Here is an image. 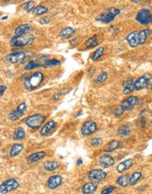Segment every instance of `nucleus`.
I'll return each mask as SVG.
<instances>
[{"instance_id": "nucleus-1", "label": "nucleus", "mask_w": 152, "mask_h": 194, "mask_svg": "<svg viewBox=\"0 0 152 194\" xmlns=\"http://www.w3.org/2000/svg\"><path fill=\"white\" fill-rule=\"evenodd\" d=\"M151 29H144L141 30V31H132L127 35L126 40L131 47H135L137 46L145 43L148 38L151 36Z\"/></svg>"}, {"instance_id": "nucleus-2", "label": "nucleus", "mask_w": 152, "mask_h": 194, "mask_svg": "<svg viewBox=\"0 0 152 194\" xmlns=\"http://www.w3.org/2000/svg\"><path fill=\"white\" fill-rule=\"evenodd\" d=\"M44 80V75L42 72H35L32 75L30 76L28 78L26 79L24 82V86L27 90H34L39 86L41 85Z\"/></svg>"}, {"instance_id": "nucleus-3", "label": "nucleus", "mask_w": 152, "mask_h": 194, "mask_svg": "<svg viewBox=\"0 0 152 194\" xmlns=\"http://www.w3.org/2000/svg\"><path fill=\"white\" fill-rule=\"evenodd\" d=\"M34 40H35V37L34 35L27 33V34L15 36L12 38L10 40V45L12 47H25V46H29L34 43Z\"/></svg>"}, {"instance_id": "nucleus-4", "label": "nucleus", "mask_w": 152, "mask_h": 194, "mask_svg": "<svg viewBox=\"0 0 152 194\" xmlns=\"http://www.w3.org/2000/svg\"><path fill=\"white\" fill-rule=\"evenodd\" d=\"M138 101V97L135 96H129L125 100H124L120 104V106L115 110V116L116 117H120L125 111L131 110L135 106Z\"/></svg>"}, {"instance_id": "nucleus-5", "label": "nucleus", "mask_w": 152, "mask_h": 194, "mask_svg": "<svg viewBox=\"0 0 152 194\" xmlns=\"http://www.w3.org/2000/svg\"><path fill=\"white\" fill-rule=\"evenodd\" d=\"M45 120H46V116L41 113H36L28 116L25 119L24 122L28 128L32 129H37L43 125Z\"/></svg>"}, {"instance_id": "nucleus-6", "label": "nucleus", "mask_w": 152, "mask_h": 194, "mask_svg": "<svg viewBox=\"0 0 152 194\" xmlns=\"http://www.w3.org/2000/svg\"><path fill=\"white\" fill-rule=\"evenodd\" d=\"M120 13V10L118 9V8H110L106 10V12H103L98 17H97L96 20L100 21V22L104 23V24H108V23L114 20L115 17L117 16Z\"/></svg>"}, {"instance_id": "nucleus-7", "label": "nucleus", "mask_w": 152, "mask_h": 194, "mask_svg": "<svg viewBox=\"0 0 152 194\" xmlns=\"http://www.w3.org/2000/svg\"><path fill=\"white\" fill-rule=\"evenodd\" d=\"M29 56L26 55L25 53L18 51L8 54L6 56V61L11 63H26L29 59Z\"/></svg>"}, {"instance_id": "nucleus-8", "label": "nucleus", "mask_w": 152, "mask_h": 194, "mask_svg": "<svg viewBox=\"0 0 152 194\" xmlns=\"http://www.w3.org/2000/svg\"><path fill=\"white\" fill-rule=\"evenodd\" d=\"M19 186V183L15 179H8L0 185V193H8L13 190H17Z\"/></svg>"}, {"instance_id": "nucleus-9", "label": "nucleus", "mask_w": 152, "mask_h": 194, "mask_svg": "<svg viewBox=\"0 0 152 194\" xmlns=\"http://www.w3.org/2000/svg\"><path fill=\"white\" fill-rule=\"evenodd\" d=\"M135 19L142 25L149 24L151 22V11L148 8H142L138 12Z\"/></svg>"}, {"instance_id": "nucleus-10", "label": "nucleus", "mask_w": 152, "mask_h": 194, "mask_svg": "<svg viewBox=\"0 0 152 194\" xmlns=\"http://www.w3.org/2000/svg\"><path fill=\"white\" fill-rule=\"evenodd\" d=\"M151 82V75L150 73H146V74L141 76L139 77L135 82H134V88L135 90H140V89H144L146 86H151V84H149V83Z\"/></svg>"}, {"instance_id": "nucleus-11", "label": "nucleus", "mask_w": 152, "mask_h": 194, "mask_svg": "<svg viewBox=\"0 0 152 194\" xmlns=\"http://www.w3.org/2000/svg\"><path fill=\"white\" fill-rule=\"evenodd\" d=\"M107 177V174L101 169H94L88 174V178L91 181L98 183L102 182Z\"/></svg>"}, {"instance_id": "nucleus-12", "label": "nucleus", "mask_w": 152, "mask_h": 194, "mask_svg": "<svg viewBox=\"0 0 152 194\" xmlns=\"http://www.w3.org/2000/svg\"><path fill=\"white\" fill-rule=\"evenodd\" d=\"M27 110V104L25 103H22L19 104L16 109L13 110L8 115V119L11 121H17L22 117Z\"/></svg>"}, {"instance_id": "nucleus-13", "label": "nucleus", "mask_w": 152, "mask_h": 194, "mask_svg": "<svg viewBox=\"0 0 152 194\" xmlns=\"http://www.w3.org/2000/svg\"><path fill=\"white\" fill-rule=\"evenodd\" d=\"M97 130V123L95 121H91V120H88V121H85L81 126V134L85 136H88V135H92Z\"/></svg>"}, {"instance_id": "nucleus-14", "label": "nucleus", "mask_w": 152, "mask_h": 194, "mask_svg": "<svg viewBox=\"0 0 152 194\" xmlns=\"http://www.w3.org/2000/svg\"><path fill=\"white\" fill-rule=\"evenodd\" d=\"M62 178L59 175H53L51 176L47 181V186H48L49 189L53 190L56 189L60 184L62 183Z\"/></svg>"}, {"instance_id": "nucleus-15", "label": "nucleus", "mask_w": 152, "mask_h": 194, "mask_svg": "<svg viewBox=\"0 0 152 194\" xmlns=\"http://www.w3.org/2000/svg\"><path fill=\"white\" fill-rule=\"evenodd\" d=\"M100 163L105 168L111 167L115 164V160L113 157L109 154H104L100 158Z\"/></svg>"}, {"instance_id": "nucleus-16", "label": "nucleus", "mask_w": 152, "mask_h": 194, "mask_svg": "<svg viewBox=\"0 0 152 194\" xmlns=\"http://www.w3.org/2000/svg\"><path fill=\"white\" fill-rule=\"evenodd\" d=\"M132 164H133V160L127 159L119 164L116 167V170L118 173L122 174V173H124L125 171H126L127 170H129V169L132 167Z\"/></svg>"}, {"instance_id": "nucleus-17", "label": "nucleus", "mask_w": 152, "mask_h": 194, "mask_svg": "<svg viewBox=\"0 0 152 194\" xmlns=\"http://www.w3.org/2000/svg\"><path fill=\"white\" fill-rule=\"evenodd\" d=\"M97 189V184L95 182H89L86 183L83 186H82L81 191L83 193L85 194H90V193H94V192H96Z\"/></svg>"}, {"instance_id": "nucleus-18", "label": "nucleus", "mask_w": 152, "mask_h": 194, "mask_svg": "<svg viewBox=\"0 0 152 194\" xmlns=\"http://www.w3.org/2000/svg\"><path fill=\"white\" fill-rule=\"evenodd\" d=\"M56 126V123L54 121H49L48 122L44 125V126L41 128V135L42 136H46V135L50 134L52 130L55 128Z\"/></svg>"}, {"instance_id": "nucleus-19", "label": "nucleus", "mask_w": 152, "mask_h": 194, "mask_svg": "<svg viewBox=\"0 0 152 194\" xmlns=\"http://www.w3.org/2000/svg\"><path fill=\"white\" fill-rule=\"evenodd\" d=\"M45 157H46V152H44V151H38V152L34 153V154H31L30 156L27 157V161L30 162V163L39 161V160H42Z\"/></svg>"}, {"instance_id": "nucleus-20", "label": "nucleus", "mask_w": 152, "mask_h": 194, "mask_svg": "<svg viewBox=\"0 0 152 194\" xmlns=\"http://www.w3.org/2000/svg\"><path fill=\"white\" fill-rule=\"evenodd\" d=\"M31 24H28V23L21 24V25H19L18 27L15 30V36L27 34V33L29 32L30 30H31Z\"/></svg>"}, {"instance_id": "nucleus-21", "label": "nucleus", "mask_w": 152, "mask_h": 194, "mask_svg": "<svg viewBox=\"0 0 152 194\" xmlns=\"http://www.w3.org/2000/svg\"><path fill=\"white\" fill-rule=\"evenodd\" d=\"M24 145L22 144H19V143H16V144H13L11 150H10V157L12 158H15V157L18 156V155L23 151Z\"/></svg>"}, {"instance_id": "nucleus-22", "label": "nucleus", "mask_w": 152, "mask_h": 194, "mask_svg": "<svg viewBox=\"0 0 152 194\" xmlns=\"http://www.w3.org/2000/svg\"><path fill=\"white\" fill-rule=\"evenodd\" d=\"M119 147H120V142L116 140H112L108 144H106L104 148V151L106 153L112 152V151L119 148Z\"/></svg>"}, {"instance_id": "nucleus-23", "label": "nucleus", "mask_w": 152, "mask_h": 194, "mask_svg": "<svg viewBox=\"0 0 152 194\" xmlns=\"http://www.w3.org/2000/svg\"><path fill=\"white\" fill-rule=\"evenodd\" d=\"M60 164L57 161H46L43 164V168L47 171H53L58 169Z\"/></svg>"}, {"instance_id": "nucleus-24", "label": "nucleus", "mask_w": 152, "mask_h": 194, "mask_svg": "<svg viewBox=\"0 0 152 194\" xmlns=\"http://www.w3.org/2000/svg\"><path fill=\"white\" fill-rule=\"evenodd\" d=\"M142 174L140 171H135L131 175V177H129V184L131 186H134L137 183L138 181L141 179Z\"/></svg>"}, {"instance_id": "nucleus-25", "label": "nucleus", "mask_w": 152, "mask_h": 194, "mask_svg": "<svg viewBox=\"0 0 152 194\" xmlns=\"http://www.w3.org/2000/svg\"><path fill=\"white\" fill-rule=\"evenodd\" d=\"M135 90L134 88V80H128L125 82V85H124V89H123V94L124 95H128L129 93H132Z\"/></svg>"}, {"instance_id": "nucleus-26", "label": "nucleus", "mask_w": 152, "mask_h": 194, "mask_svg": "<svg viewBox=\"0 0 152 194\" xmlns=\"http://www.w3.org/2000/svg\"><path fill=\"white\" fill-rule=\"evenodd\" d=\"M25 137V131L22 127H19L14 132V140H22Z\"/></svg>"}, {"instance_id": "nucleus-27", "label": "nucleus", "mask_w": 152, "mask_h": 194, "mask_svg": "<svg viewBox=\"0 0 152 194\" xmlns=\"http://www.w3.org/2000/svg\"><path fill=\"white\" fill-rule=\"evenodd\" d=\"M129 174H125V175L121 176L117 179L116 183L117 184L120 185L122 187H126L129 184Z\"/></svg>"}, {"instance_id": "nucleus-28", "label": "nucleus", "mask_w": 152, "mask_h": 194, "mask_svg": "<svg viewBox=\"0 0 152 194\" xmlns=\"http://www.w3.org/2000/svg\"><path fill=\"white\" fill-rule=\"evenodd\" d=\"M75 33V30L72 29V28L70 27H67L66 29H62L61 31L60 34H59V37L62 38H68L69 37H71V35Z\"/></svg>"}, {"instance_id": "nucleus-29", "label": "nucleus", "mask_w": 152, "mask_h": 194, "mask_svg": "<svg viewBox=\"0 0 152 194\" xmlns=\"http://www.w3.org/2000/svg\"><path fill=\"white\" fill-rule=\"evenodd\" d=\"M131 130L129 128V126H122L120 127V128L118 129V135L121 137H125L129 135L130 134Z\"/></svg>"}, {"instance_id": "nucleus-30", "label": "nucleus", "mask_w": 152, "mask_h": 194, "mask_svg": "<svg viewBox=\"0 0 152 194\" xmlns=\"http://www.w3.org/2000/svg\"><path fill=\"white\" fill-rule=\"evenodd\" d=\"M33 12L36 15H42L48 12V8L45 6H43V5H39L33 9Z\"/></svg>"}, {"instance_id": "nucleus-31", "label": "nucleus", "mask_w": 152, "mask_h": 194, "mask_svg": "<svg viewBox=\"0 0 152 194\" xmlns=\"http://www.w3.org/2000/svg\"><path fill=\"white\" fill-rule=\"evenodd\" d=\"M97 45H98V40H97V38L96 36L91 37L85 42V46L88 48H94Z\"/></svg>"}, {"instance_id": "nucleus-32", "label": "nucleus", "mask_w": 152, "mask_h": 194, "mask_svg": "<svg viewBox=\"0 0 152 194\" xmlns=\"http://www.w3.org/2000/svg\"><path fill=\"white\" fill-rule=\"evenodd\" d=\"M41 67H43V65L42 64V63H37V61H30L29 62L27 63V64L25 66V67H24V70H34V69H35V68Z\"/></svg>"}, {"instance_id": "nucleus-33", "label": "nucleus", "mask_w": 152, "mask_h": 194, "mask_svg": "<svg viewBox=\"0 0 152 194\" xmlns=\"http://www.w3.org/2000/svg\"><path fill=\"white\" fill-rule=\"evenodd\" d=\"M104 52V47H101L96 51L94 53L93 56L91 57V59L93 61H97V60H99L100 58L103 56Z\"/></svg>"}, {"instance_id": "nucleus-34", "label": "nucleus", "mask_w": 152, "mask_h": 194, "mask_svg": "<svg viewBox=\"0 0 152 194\" xmlns=\"http://www.w3.org/2000/svg\"><path fill=\"white\" fill-rule=\"evenodd\" d=\"M108 78V73L106 71H104L97 76V78L95 79L94 82L96 84H101V83H104V81H106Z\"/></svg>"}, {"instance_id": "nucleus-35", "label": "nucleus", "mask_w": 152, "mask_h": 194, "mask_svg": "<svg viewBox=\"0 0 152 194\" xmlns=\"http://www.w3.org/2000/svg\"><path fill=\"white\" fill-rule=\"evenodd\" d=\"M60 64V61L57 59H51V60H47L45 61V63L43 64V67H54L58 66Z\"/></svg>"}, {"instance_id": "nucleus-36", "label": "nucleus", "mask_w": 152, "mask_h": 194, "mask_svg": "<svg viewBox=\"0 0 152 194\" xmlns=\"http://www.w3.org/2000/svg\"><path fill=\"white\" fill-rule=\"evenodd\" d=\"M34 4H35V3H34V1H29L23 5V8L27 12H30L34 9Z\"/></svg>"}, {"instance_id": "nucleus-37", "label": "nucleus", "mask_w": 152, "mask_h": 194, "mask_svg": "<svg viewBox=\"0 0 152 194\" xmlns=\"http://www.w3.org/2000/svg\"><path fill=\"white\" fill-rule=\"evenodd\" d=\"M102 144V139L101 137H94L91 141V146L94 148L99 147Z\"/></svg>"}, {"instance_id": "nucleus-38", "label": "nucleus", "mask_w": 152, "mask_h": 194, "mask_svg": "<svg viewBox=\"0 0 152 194\" xmlns=\"http://www.w3.org/2000/svg\"><path fill=\"white\" fill-rule=\"evenodd\" d=\"M116 189V186H109L107 187L104 188L102 191L101 192V194H108V193H111L112 192L114 191V190Z\"/></svg>"}, {"instance_id": "nucleus-39", "label": "nucleus", "mask_w": 152, "mask_h": 194, "mask_svg": "<svg viewBox=\"0 0 152 194\" xmlns=\"http://www.w3.org/2000/svg\"><path fill=\"white\" fill-rule=\"evenodd\" d=\"M49 22H50V19H49L48 17L43 18V19H42L40 21V23H41V24H48Z\"/></svg>"}, {"instance_id": "nucleus-40", "label": "nucleus", "mask_w": 152, "mask_h": 194, "mask_svg": "<svg viewBox=\"0 0 152 194\" xmlns=\"http://www.w3.org/2000/svg\"><path fill=\"white\" fill-rule=\"evenodd\" d=\"M7 89V86L6 85L0 86V95H2L5 93Z\"/></svg>"}, {"instance_id": "nucleus-41", "label": "nucleus", "mask_w": 152, "mask_h": 194, "mask_svg": "<svg viewBox=\"0 0 152 194\" xmlns=\"http://www.w3.org/2000/svg\"><path fill=\"white\" fill-rule=\"evenodd\" d=\"M60 96H61V93H56V94L53 96V100H59V97H60Z\"/></svg>"}, {"instance_id": "nucleus-42", "label": "nucleus", "mask_w": 152, "mask_h": 194, "mask_svg": "<svg viewBox=\"0 0 152 194\" xmlns=\"http://www.w3.org/2000/svg\"><path fill=\"white\" fill-rule=\"evenodd\" d=\"M82 164H83V160H82L81 159H78V161H77V164L79 166V165H81Z\"/></svg>"}, {"instance_id": "nucleus-43", "label": "nucleus", "mask_w": 152, "mask_h": 194, "mask_svg": "<svg viewBox=\"0 0 152 194\" xmlns=\"http://www.w3.org/2000/svg\"><path fill=\"white\" fill-rule=\"evenodd\" d=\"M131 1L134 3H140L141 1H142V0H131Z\"/></svg>"}, {"instance_id": "nucleus-44", "label": "nucleus", "mask_w": 152, "mask_h": 194, "mask_svg": "<svg viewBox=\"0 0 152 194\" xmlns=\"http://www.w3.org/2000/svg\"><path fill=\"white\" fill-rule=\"evenodd\" d=\"M81 114H82V111H80V112L78 113V115H77V116H76V117H78V116H81Z\"/></svg>"}, {"instance_id": "nucleus-45", "label": "nucleus", "mask_w": 152, "mask_h": 194, "mask_svg": "<svg viewBox=\"0 0 152 194\" xmlns=\"http://www.w3.org/2000/svg\"><path fill=\"white\" fill-rule=\"evenodd\" d=\"M2 1H4V2H8V1H10V0H2Z\"/></svg>"}, {"instance_id": "nucleus-46", "label": "nucleus", "mask_w": 152, "mask_h": 194, "mask_svg": "<svg viewBox=\"0 0 152 194\" xmlns=\"http://www.w3.org/2000/svg\"><path fill=\"white\" fill-rule=\"evenodd\" d=\"M7 19V16H6V17H4V18H2V19H4V20H5V19Z\"/></svg>"}, {"instance_id": "nucleus-47", "label": "nucleus", "mask_w": 152, "mask_h": 194, "mask_svg": "<svg viewBox=\"0 0 152 194\" xmlns=\"http://www.w3.org/2000/svg\"><path fill=\"white\" fill-rule=\"evenodd\" d=\"M145 1H146V0H145Z\"/></svg>"}]
</instances>
